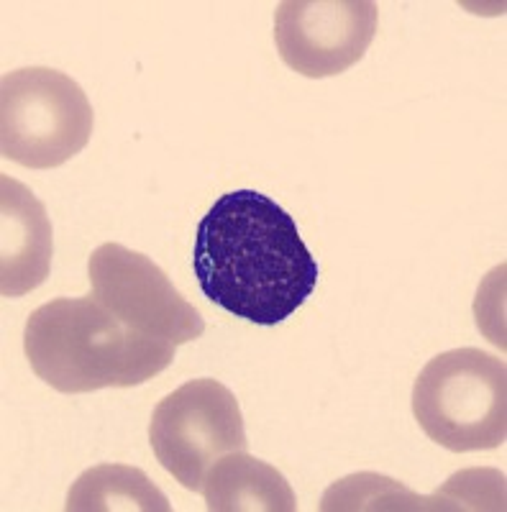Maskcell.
Masks as SVG:
<instances>
[{
    "mask_svg": "<svg viewBox=\"0 0 507 512\" xmlns=\"http://www.w3.org/2000/svg\"><path fill=\"white\" fill-rule=\"evenodd\" d=\"M193 267L210 303L257 326L290 318L318 285V262L295 218L257 190L213 203L198 226Z\"/></svg>",
    "mask_w": 507,
    "mask_h": 512,
    "instance_id": "cell-1",
    "label": "cell"
},
{
    "mask_svg": "<svg viewBox=\"0 0 507 512\" xmlns=\"http://www.w3.org/2000/svg\"><path fill=\"white\" fill-rule=\"evenodd\" d=\"M177 346L152 341L98 297H57L26 320L24 351L41 382L65 395L139 387L175 361Z\"/></svg>",
    "mask_w": 507,
    "mask_h": 512,
    "instance_id": "cell-2",
    "label": "cell"
},
{
    "mask_svg": "<svg viewBox=\"0 0 507 512\" xmlns=\"http://www.w3.org/2000/svg\"><path fill=\"white\" fill-rule=\"evenodd\" d=\"M413 415L431 441L454 454L502 446L507 438L505 361L479 349L433 356L415 379Z\"/></svg>",
    "mask_w": 507,
    "mask_h": 512,
    "instance_id": "cell-3",
    "label": "cell"
},
{
    "mask_svg": "<svg viewBox=\"0 0 507 512\" xmlns=\"http://www.w3.org/2000/svg\"><path fill=\"white\" fill-rule=\"evenodd\" d=\"M93 105L72 77L24 67L0 82V152L29 169H54L88 146Z\"/></svg>",
    "mask_w": 507,
    "mask_h": 512,
    "instance_id": "cell-4",
    "label": "cell"
},
{
    "mask_svg": "<svg viewBox=\"0 0 507 512\" xmlns=\"http://www.w3.org/2000/svg\"><path fill=\"white\" fill-rule=\"evenodd\" d=\"M154 456L190 492H203L210 466L246 451L239 400L218 379H190L164 397L149 423Z\"/></svg>",
    "mask_w": 507,
    "mask_h": 512,
    "instance_id": "cell-5",
    "label": "cell"
},
{
    "mask_svg": "<svg viewBox=\"0 0 507 512\" xmlns=\"http://www.w3.org/2000/svg\"><path fill=\"white\" fill-rule=\"evenodd\" d=\"M88 274L93 295L141 336L172 346L203 336V315L149 256L121 244H103L90 254Z\"/></svg>",
    "mask_w": 507,
    "mask_h": 512,
    "instance_id": "cell-6",
    "label": "cell"
},
{
    "mask_svg": "<svg viewBox=\"0 0 507 512\" xmlns=\"http://www.w3.org/2000/svg\"><path fill=\"white\" fill-rule=\"evenodd\" d=\"M377 21L372 0H285L274 16V41L290 70L323 80L362 62Z\"/></svg>",
    "mask_w": 507,
    "mask_h": 512,
    "instance_id": "cell-7",
    "label": "cell"
},
{
    "mask_svg": "<svg viewBox=\"0 0 507 512\" xmlns=\"http://www.w3.org/2000/svg\"><path fill=\"white\" fill-rule=\"evenodd\" d=\"M0 295L36 290L52 267V223L34 192L13 177H0Z\"/></svg>",
    "mask_w": 507,
    "mask_h": 512,
    "instance_id": "cell-8",
    "label": "cell"
},
{
    "mask_svg": "<svg viewBox=\"0 0 507 512\" xmlns=\"http://www.w3.org/2000/svg\"><path fill=\"white\" fill-rule=\"evenodd\" d=\"M210 512H295L290 482L267 461L234 451L210 466L203 484Z\"/></svg>",
    "mask_w": 507,
    "mask_h": 512,
    "instance_id": "cell-9",
    "label": "cell"
},
{
    "mask_svg": "<svg viewBox=\"0 0 507 512\" xmlns=\"http://www.w3.org/2000/svg\"><path fill=\"white\" fill-rule=\"evenodd\" d=\"M67 512H169L162 489L141 469L100 464L82 472L67 495Z\"/></svg>",
    "mask_w": 507,
    "mask_h": 512,
    "instance_id": "cell-10",
    "label": "cell"
},
{
    "mask_svg": "<svg viewBox=\"0 0 507 512\" xmlns=\"http://www.w3.org/2000/svg\"><path fill=\"white\" fill-rule=\"evenodd\" d=\"M321 510H443V505L438 495L418 497L382 474H354L328 489Z\"/></svg>",
    "mask_w": 507,
    "mask_h": 512,
    "instance_id": "cell-11",
    "label": "cell"
}]
</instances>
